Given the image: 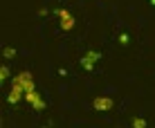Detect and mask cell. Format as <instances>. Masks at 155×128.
Returning a JSON list of instances; mask_svg holds the SVG:
<instances>
[{"instance_id": "obj_1", "label": "cell", "mask_w": 155, "mask_h": 128, "mask_svg": "<svg viewBox=\"0 0 155 128\" xmlns=\"http://www.w3.org/2000/svg\"><path fill=\"white\" fill-rule=\"evenodd\" d=\"M14 83H16V85H20L25 92L34 90V81H31V74H29V72H20V74H16V77H14Z\"/></svg>"}, {"instance_id": "obj_8", "label": "cell", "mask_w": 155, "mask_h": 128, "mask_svg": "<svg viewBox=\"0 0 155 128\" xmlns=\"http://www.w3.org/2000/svg\"><path fill=\"white\" fill-rule=\"evenodd\" d=\"M0 77H2L0 81H5V79L9 77V67H7V65H2V67H0Z\"/></svg>"}, {"instance_id": "obj_5", "label": "cell", "mask_w": 155, "mask_h": 128, "mask_svg": "<svg viewBox=\"0 0 155 128\" xmlns=\"http://www.w3.org/2000/svg\"><path fill=\"white\" fill-rule=\"evenodd\" d=\"M97 58H99V52H88V54L81 58V65L85 67V70H92L94 63H97Z\"/></svg>"}, {"instance_id": "obj_10", "label": "cell", "mask_w": 155, "mask_h": 128, "mask_svg": "<svg viewBox=\"0 0 155 128\" xmlns=\"http://www.w3.org/2000/svg\"><path fill=\"white\" fill-rule=\"evenodd\" d=\"M151 2H153V5H155V0H151Z\"/></svg>"}, {"instance_id": "obj_6", "label": "cell", "mask_w": 155, "mask_h": 128, "mask_svg": "<svg viewBox=\"0 0 155 128\" xmlns=\"http://www.w3.org/2000/svg\"><path fill=\"white\" fill-rule=\"evenodd\" d=\"M92 106L97 110H110V108H113V99H110V97H97Z\"/></svg>"}, {"instance_id": "obj_3", "label": "cell", "mask_w": 155, "mask_h": 128, "mask_svg": "<svg viewBox=\"0 0 155 128\" xmlns=\"http://www.w3.org/2000/svg\"><path fill=\"white\" fill-rule=\"evenodd\" d=\"M58 20H61V27L65 29V31H70L74 27V18H72V14L70 11H65V9H61L58 11Z\"/></svg>"}, {"instance_id": "obj_9", "label": "cell", "mask_w": 155, "mask_h": 128, "mask_svg": "<svg viewBox=\"0 0 155 128\" xmlns=\"http://www.w3.org/2000/svg\"><path fill=\"white\" fill-rule=\"evenodd\" d=\"M5 56H7V58L14 56V50H12V47H7V50H5Z\"/></svg>"}, {"instance_id": "obj_2", "label": "cell", "mask_w": 155, "mask_h": 128, "mask_svg": "<svg viewBox=\"0 0 155 128\" xmlns=\"http://www.w3.org/2000/svg\"><path fill=\"white\" fill-rule=\"evenodd\" d=\"M25 99H27L36 110H43V108H45V101L41 99V94L36 92V90H29V92H25Z\"/></svg>"}, {"instance_id": "obj_7", "label": "cell", "mask_w": 155, "mask_h": 128, "mask_svg": "<svg viewBox=\"0 0 155 128\" xmlns=\"http://www.w3.org/2000/svg\"><path fill=\"white\" fill-rule=\"evenodd\" d=\"M133 128H146V121L142 117H137V119H133Z\"/></svg>"}, {"instance_id": "obj_4", "label": "cell", "mask_w": 155, "mask_h": 128, "mask_svg": "<svg viewBox=\"0 0 155 128\" xmlns=\"http://www.w3.org/2000/svg\"><path fill=\"white\" fill-rule=\"evenodd\" d=\"M7 99H9V103H18L20 99H25V90L20 88V85H16V83H14V85H12V90H9V97H7Z\"/></svg>"}]
</instances>
